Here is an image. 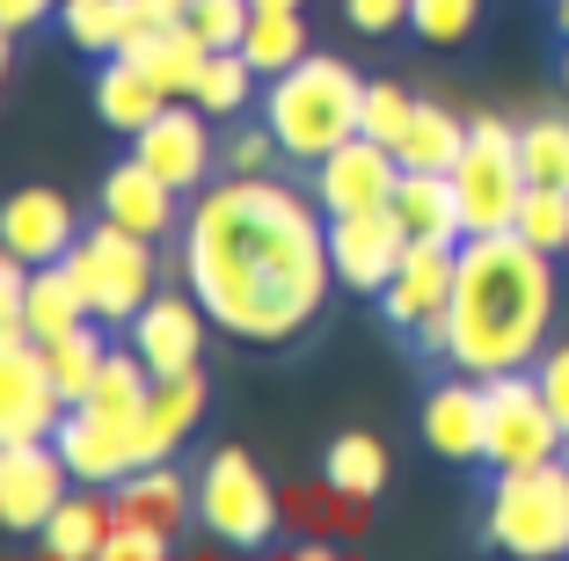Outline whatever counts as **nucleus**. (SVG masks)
I'll return each instance as SVG.
<instances>
[{
  "instance_id": "1",
  "label": "nucleus",
  "mask_w": 569,
  "mask_h": 561,
  "mask_svg": "<svg viewBox=\"0 0 569 561\" xmlns=\"http://www.w3.org/2000/svg\"><path fill=\"white\" fill-rule=\"evenodd\" d=\"M183 284L234 343H292L329 307V212L270 176L204 182L183 219Z\"/></svg>"
},
{
  "instance_id": "2",
  "label": "nucleus",
  "mask_w": 569,
  "mask_h": 561,
  "mask_svg": "<svg viewBox=\"0 0 569 561\" xmlns=\"http://www.w3.org/2000/svg\"><path fill=\"white\" fill-rule=\"evenodd\" d=\"M555 256L526 233H460V278H452L446 314L423 329V343L475 380L497 372H533L555 343Z\"/></svg>"
},
{
  "instance_id": "3",
  "label": "nucleus",
  "mask_w": 569,
  "mask_h": 561,
  "mask_svg": "<svg viewBox=\"0 0 569 561\" xmlns=\"http://www.w3.org/2000/svg\"><path fill=\"white\" fill-rule=\"evenodd\" d=\"M263 124L278 132L284 161L315 168L321 153H336L343 139L366 132V73L329 59V51H307L300 67L263 81Z\"/></svg>"
},
{
  "instance_id": "4",
  "label": "nucleus",
  "mask_w": 569,
  "mask_h": 561,
  "mask_svg": "<svg viewBox=\"0 0 569 561\" xmlns=\"http://www.w3.org/2000/svg\"><path fill=\"white\" fill-rule=\"evenodd\" d=\"M482 532L497 554H519V561L569 554V452H555L540 467H503L489 481Z\"/></svg>"
},
{
  "instance_id": "5",
  "label": "nucleus",
  "mask_w": 569,
  "mask_h": 561,
  "mask_svg": "<svg viewBox=\"0 0 569 561\" xmlns=\"http://www.w3.org/2000/svg\"><path fill=\"white\" fill-rule=\"evenodd\" d=\"M67 270H73V284H81V299H88V314H96L102 329H124V321H132L139 307L161 292L153 241H147V233H132V227H118V219L81 227Z\"/></svg>"
},
{
  "instance_id": "6",
  "label": "nucleus",
  "mask_w": 569,
  "mask_h": 561,
  "mask_svg": "<svg viewBox=\"0 0 569 561\" xmlns=\"http://www.w3.org/2000/svg\"><path fill=\"white\" fill-rule=\"evenodd\" d=\"M460 198V233H503L526 198V161H519V124L503 117H468V147L446 168Z\"/></svg>"
},
{
  "instance_id": "7",
  "label": "nucleus",
  "mask_w": 569,
  "mask_h": 561,
  "mask_svg": "<svg viewBox=\"0 0 569 561\" xmlns=\"http://www.w3.org/2000/svg\"><path fill=\"white\" fill-rule=\"evenodd\" d=\"M278 518H284L278 489H270V474L241 445H219L212 460L198 467V525L212 532L219 547H270Z\"/></svg>"
},
{
  "instance_id": "8",
  "label": "nucleus",
  "mask_w": 569,
  "mask_h": 561,
  "mask_svg": "<svg viewBox=\"0 0 569 561\" xmlns=\"http://www.w3.org/2000/svg\"><path fill=\"white\" fill-rule=\"evenodd\" d=\"M555 452H569V430L562 415L548 409V394H540L533 372H497L489 380V445H482V467H540L555 460Z\"/></svg>"
},
{
  "instance_id": "9",
  "label": "nucleus",
  "mask_w": 569,
  "mask_h": 561,
  "mask_svg": "<svg viewBox=\"0 0 569 561\" xmlns=\"http://www.w3.org/2000/svg\"><path fill=\"white\" fill-rule=\"evenodd\" d=\"M73 401L59 394L44 364V343L30 335H0V445H22V438H59Z\"/></svg>"
},
{
  "instance_id": "10",
  "label": "nucleus",
  "mask_w": 569,
  "mask_h": 561,
  "mask_svg": "<svg viewBox=\"0 0 569 561\" xmlns=\"http://www.w3.org/2000/svg\"><path fill=\"white\" fill-rule=\"evenodd\" d=\"M307 190H315V204L329 219L380 212V204H395V190H402V153L358 132V139H343L336 153H321L315 176H307Z\"/></svg>"
},
{
  "instance_id": "11",
  "label": "nucleus",
  "mask_w": 569,
  "mask_h": 561,
  "mask_svg": "<svg viewBox=\"0 0 569 561\" xmlns=\"http://www.w3.org/2000/svg\"><path fill=\"white\" fill-rule=\"evenodd\" d=\"M212 329H219V321L204 314L198 292H153L147 307L124 321V343L147 358L153 380H176V372H198V364H204V335H212Z\"/></svg>"
},
{
  "instance_id": "12",
  "label": "nucleus",
  "mask_w": 569,
  "mask_h": 561,
  "mask_svg": "<svg viewBox=\"0 0 569 561\" xmlns=\"http://www.w3.org/2000/svg\"><path fill=\"white\" fill-rule=\"evenodd\" d=\"M67 495H73V467L51 438L0 445V525L8 532H44Z\"/></svg>"
},
{
  "instance_id": "13",
  "label": "nucleus",
  "mask_w": 569,
  "mask_h": 561,
  "mask_svg": "<svg viewBox=\"0 0 569 561\" xmlns=\"http://www.w3.org/2000/svg\"><path fill=\"white\" fill-rule=\"evenodd\" d=\"M452 278H460V241H438V233H409L402 263H395V278H387V292H380V314L395 321V329L423 335L438 314H446Z\"/></svg>"
},
{
  "instance_id": "14",
  "label": "nucleus",
  "mask_w": 569,
  "mask_h": 561,
  "mask_svg": "<svg viewBox=\"0 0 569 561\" xmlns=\"http://www.w3.org/2000/svg\"><path fill=\"white\" fill-rule=\"evenodd\" d=\"M402 248H409V227L395 219V204L329 219L336 284H343V292H358V299H380V292H387V278H395V263H402Z\"/></svg>"
},
{
  "instance_id": "15",
  "label": "nucleus",
  "mask_w": 569,
  "mask_h": 561,
  "mask_svg": "<svg viewBox=\"0 0 569 561\" xmlns=\"http://www.w3.org/2000/svg\"><path fill=\"white\" fill-rule=\"evenodd\" d=\"M212 124H219V117H204L198 102H168L147 132L132 139V153H139V161H147L161 182H176L183 198H198L204 182H212V161H219Z\"/></svg>"
},
{
  "instance_id": "16",
  "label": "nucleus",
  "mask_w": 569,
  "mask_h": 561,
  "mask_svg": "<svg viewBox=\"0 0 569 561\" xmlns=\"http://www.w3.org/2000/svg\"><path fill=\"white\" fill-rule=\"evenodd\" d=\"M73 241H81V219L51 182H22L16 198L0 204V256L44 270V263H67Z\"/></svg>"
},
{
  "instance_id": "17",
  "label": "nucleus",
  "mask_w": 569,
  "mask_h": 561,
  "mask_svg": "<svg viewBox=\"0 0 569 561\" xmlns=\"http://www.w3.org/2000/svg\"><path fill=\"white\" fill-rule=\"evenodd\" d=\"M423 445L438 452L446 467H475L489 445V380H475V372H452V380H438L431 394H423Z\"/></svg>"
},
{
  "instance_id": "18",
  "label": "nucleus",
  "mask_w": 569,
  "mask_h": 561,
  "mask_svg": "<svg viewBox=\"0 0 569 561\" xmlns=\"http://www.w3.org/2000/svg\"><path fill=\"white\" fill-rule=\"evenodd\" d=\"M51 445L67 452L73 481H88V489H118L124 474H139V423H118V415L102 409H67V423H59V438Z\"/></svg>"
},
{
  "instance_id": "19",
  "label": "nucleus",
  "mask_w": 569,
  "mask_h": 561,
  "mask_svg": "<svg viewBox=\"0 0 569 561\" xmlns=\"http://www.w3.org/2000/svg\"><path fill=\"white\" fill-rule=\"evenodd\" d=\"M96 204H102V219H118V227H132V233H147V241H168V233H183V190L176 182H161L139 153H124L110 176H102V190H96Z\"/></svg>"
},
{
  "instance_id": "20",
  "label": "nucleus",
  "mask_w": 569,
  "mask_h": 561,
  "mask_svg": "<svg viewBox=\"0 0 569 561\" xmlns=\"http://www.w3.org/2000/svg\"><path fill=\"white\" fill-rule=\"evenodd\" d=\"M110 503H118L124 525H153V532L176 540V532L198 518V481L176 474V460H153V467H139V474H124L118 489H110Z\"/></svg>"
},
{
  "instance_id": "21",
  "label": "nucleus",
  "mask_w": 569,
  "mask_h": 561,
  "mask_svg": "<svg viewBox=\"0 0 569 561\" xmlns=\"http://www.w3.org/2000/svg\"><path fill=\"white\" fill-rule=\"evenodd\" d=\"M168 88L153 81L147 67H139L132 51H110V59H102V73H96V117L102 124H110V132H124V139H139L153 124V117L168 110Z\"/></svg>"
},
{
  "instance_id": "22",
  "label": "nucleus",
  "mask_w": 569,
  "mask_h": 561,
  "mask_svg": "<svg viewBox=\"0 0 569 561\" xmlns=\"http://www.w3.org/2000/svg\"><path fill=\"white\" fill-rule=\"evenodd\" d=\"M204 401H212V394H204V372H176V380L153 387L147 415H139V467L176 460V445L204 423Z\"/></svg>"
},
{
  "instance_id": "23",
  "label": "nucleus",
  "mask_w": 569,
  "mask_h": 561,
  "mask_svg": "<svg viewBox=\"0 0 569 561\" xmlns=\"http://www.w3.org/2000/svg\"><path fill=\"white\" fill-rule=\"evenodd\" d=\"M110 525H118V503H102L96 489H73L59 511H51V525L37 532L44 540V554L51 561H102V547H110Z\"/></svg>"
},
{
  "instance_id": "24",
  "label": "nucleus",
  "mask_w": 569,
  "mask_h": 561,
  "mask_svg": "<svg viewBox=\"0 0 569 561\" xmlns=\"http://www.w3.org/2000/svg\"><path fill=\"white\" fill-rule=\"evenodd\" d=\"M387 474H395V460H387V445L372 430H343V438H329V452H321V489L343 495V503H372V495L387 489Z\"/></svg>"
},
{
  "instance_id": "25",
  "label": "nucleus",
  "mask_w": 569,
  "mask_h": 561,
  "mask_svg": "<svg viewBox=\"0 0 569 561\" xmlns=\"http://www.w3.org/2000/svg\"><path fill=\"white\" fill-rule=\"evenodd\" d=\"M81 321H96V314H88V299H81V284H73V270L67 263L30 270V284H22V335H30V343H51V335L81 329Z\"/></svg>"
},
{
  "instance_id": "26",
  "label": "nucleus",
  "mask_w": 569,
  "mask_h": 561,
  "mask_svg": "<svg viewBox=\"0 0 569 561\" xmlns=\"http://www.w3.org/2000/svg\"><path fill=\"white\" fill-rule=\"evenodd\" d=\"M395 219L409 233H438V241H460V198H452L446 168H402V190H395Z\"/></svg>"
},
{
  "instance_id": "27",
  "label": "nucleus",
  "mask_w": 569,
  "mask_h": 561,
  "mask_svg": "<svg viewBox=\"0 0 569 561\" xmlns=\"http://www.w3.org/2000/svg\"><path fill=\"white\" fill-rule=\"evenodd\" d=\"M132 59H139V67H147L176 102H190V88H198V73H204V59H212V44H204L190 22H176V30H153L147 44H132Z\"/></svg>"
},
{
  "instance_id": "28",
  "label": "nucleus",
  "mask_w": 569,
  "mask_h": 561,
  "mask_svg": "<svg viewBox=\"0 0 569 561\" xmlns=\"http://www.w3.org/2000/svg\"><path fill=\"white\" fill-rule=\"evenodd\" d=\"M44 364H51V380H59V394H67V401H88V394H96V380H102V364H110V335H102V321H81V329L51 335Z\"/></svg>"
},
{
  "instance_id": "29",
  "label": "nucleus",
  "mask_w": 569,
  "mask_h": 561,
  "mask_svg": "<svg viewBox=\"0 0 569 561\" xmlns=\"http://www.w3.org/2000/svg\"><path fill=\"white\" fill-rule=\"evenodd\" d=\"M241 51H249V67L263 73V81H278L284 67H300L307 51H315V44H307V16H300V8H256Z\"/></svg>"
},
{
  "instance_id": "30",
  "label": "nucleus",
  "mask_w": 569,
  "mask_h": 561,
  "mask_svg": "<svg viewBox=\"0 0 569 561\" xmlns=\"http://www.w3.org/2000/svg\"><path fill=\"white\" fill-rule=\"evenodd\" d=\"M263 96V73L249 67V51H212L204 59V73H198V88H190V102H198L204 117H241L249 102Z\"/></svg>"
},
{
  "instance_id": "31",
  "label": "nucleus",
  "mask_w": 569,
  "mask_h": 561,
  "mask_svg": "<svg viewBox=\"0 0 569 561\" xmlns=\"http://www.w3.org/2000/svg\"><path fill=\"white\" fill-rule=\"evenodd\" d=\"M59 30H67L73 51L110 59V51L132 44V8L124 0H59Z\"/></svg>"
},
{
  "instance_id": "32",
  "label": "nucleus",
  "mask_w": 569,
  "mask_h": 561,
  "mask_svg": "<svg viewBox=\"0 0 569 561\" xmlns=\"http://www.w3.org/2000/svg\"><path fill=\"white\" fill-rule=\"evenodd\" d=\"M153 372H147V358H139L132 343L124 350H110V364H102V380H96V394H88V409H102V415H118V423H139L147 415V401H153ZM81 409V401H73Z\"/></svg>"
},
{
  "instance_id": "33",
  "label": "nucleus",
  "mask_w": 569,
  "mask_h": 561,
  "mask_svg": "<svg viewBox=\"0 0 569 561\" xmlns=\"http://www.w3.org/2000/svg\"><path fill=\"white\" fill-rule=\"evenodd\" d=\"M460 147H468V124L446 110V102H423L417 96V117H409V132H402V168H452L460 161Z\"/></svg>"
},
{
  "instance_id": "34",
  "label": "nucleus",
  "mask_w": 569,
  "mask_h": 561,
  "mask_svg": "<svg viewBox=\"0 0 569 561\" xmlns=\"http://www.w3.org/2000/svg\"><path fill=\"white\" fill-rule=\"evenodd\" d=\"M519 161H526V182H555L569 190V117L540 110L519 124Z\"/></svg>"
},
{
  "instance_id": "35",
  "label": "nucleus",
  "mask_w": 569,
  "mask_h": 561,
  "mask_svg": "<svg viewBox=\"0 0 569 561\" xmlns=\"http://www.w3.org/2000/svg\"><path fill=\"white\" fill-rule=\"evenodd\" d=\"M511 233H526V241L548 248V256H562V248H569V190H555V182H526Z\"/></svg>"
},
{
  "instance_id": "36",
  "label": "nucleus",
  "mask_w": 569,
  "mask_h": 561,
  "mask_svg": "<svg viewBox=\"0 0 569 561\" xmlns=\"http://www.w3.org/2000/svg\"><path fill=\"white\" fill-rule=\"evenodd\" d=\"M482 22V0H409V30L423 44H468Z\"/></svg>"
},
{
  "instance_id": "37",
  "label": "nucleus",
  "mask_w": 569,
  "mask_h": 561,
  "mask_svg": "<svg viewBox=\"0 0 569 561\" xmlns=\"http://www.w3.org/2000/svg\"><path fill=\"white\" fill-rule=\"evenodd\" d=\"M409 117H417V96H409L402 81H366V139H380V147H402Z\"/></svg>"
},
{
  "instance_id": "38",
  "label": "nucleus",
  "mask_w": 569,
  "mask_h": 561,
  "mask_svg": "<svg viewBox=\"0 0 569 561\" xmlns=\"http://www.w3.org/2000/svg\"><path fill=\"white\" fill-rule=\"evenodd\" d=\"M190 30L204 37L212 51H234L241 37H249V22H256V0H190Z\"/></svg>"
},
{
  "instance_id": "39",
  "label": "nucleus",
  "mask_w": 569,
  "mask_h": 561,
  "mask_svg": "<svg viewBox=\"0 0 569 561\" xmlns=\"http://www.w3.org/2000/svg\"><path fill=\"white\" fill-rule=\"evenodd\" d=\"M270 161H284V147H278V132H270V124L234 132V147H227V168H234V176H270Z\"/></svg>"
},
{
  "instance_id": "40",
  "label": "nucleus",
  "mask_w": 569,
  "mask_h": 561,
  "mask_svg": "<svg viewBox=\"0 0 569 561\" xmlns=\"http://www.w3.org/2000/svg\"><path fill=\"white\" fill-rule=\"evenodd\" d=\"M102 561H168V532L153 525H110V547H102Z\"/></svg>"
},
{
  "instance_id": "41",
  "label": "nucleus",
  "mask_w": 569,
  "mask_h": 561,
  "mask_svg": "<svg viewBox=\"0 0 569 561\" xmlns=\"http://www.w3.org/2000/svg\"><path fill=\"white\" fill-rule=\"evenodd\" d=\"M343 22L358 37H395L409 22V0H343Z\"/></svg>"
},
{
  "instance_id": "42",
  "label": "nucleus",
  "mask_w": 569,
  "mask_h": 561,
  "mask_svg": "<svg viewBox=\"0 0 569 561\" xmlns=\"http://www.w3.org/2000/svg\"><path fill=\"white\" fill-rule=\"evenodd\" d=\"M533 380H540V394H548V409L562 415V430H569V343H548V350H540Z\"/></svg>"
},
{
  "instance_id": "43",
  "label": "nucleus",
  "mask_w": 569,
  "mask_h": 561,
  "mask_svg": "<svg viewBox=\"0 0 569 561\" xmlns=\"http://www.w3.org/2000/svg\"><path fill=\"white\" fill-rule=\"evenodd\" d=\"M44 16H59V0H0V30H8V37H22L30 22H44Z\"/></svg>"
},
{
  "instance_id": "44",
  "label": "nucleus",
  "mask_w": 569,
  "mask_h": 561,
  "mask_svg": "<svg viewBox=\"0 0 569 561\" xmlns=\"http://www.w3.org/2000/svg\"><path fill=\"white\" fill-rule=\"evenodd\" d=\"M555 30H562V37H569V0H555Z\"/></svg>"
},
{
  "instance_id": "45",
  "label": "nucleus",
  "mask_w": 569,
  "mask_h": 561,
  "mask_svg": "<svg viewBox=\"0 0 569 561\" xmlns=\"http://www.w3.org/2000/svg\"><path fill=\"white\" fill-rule=\"evenodd\" d=\"M256 8H300V0H256Z\"/></svg>"
},
{
  "instance_id": "46",
  "label": "nucleus",
  "mask_w": 569,
  "mask_h": 561,
  "mask_svg": "<svg viewBox=\"0 0 569 561\" xmlns=\"http://www.w3.org/2000/svg\"><path fill=\"white\" fill-rule=\"evenodd\" d=\"M562 88H569V37H562Z\"/></svg>"
}]
</instances>
